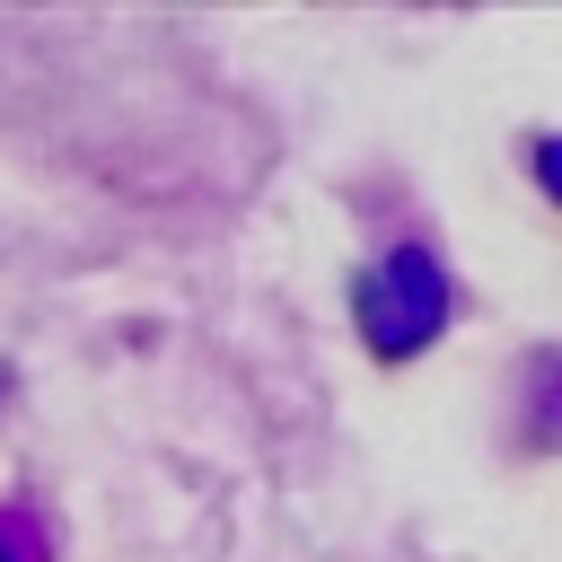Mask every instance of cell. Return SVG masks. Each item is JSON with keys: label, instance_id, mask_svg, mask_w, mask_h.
Masks as SVG:
<instances>
[{"label": "cell", "instance_id": "obj_1", "mask_svg": "<svg viewBox=\"0 0 562 562\" xmlns=\"http://www.w3.org/2000/svg\"><path fill=\"white\" fill-rule=\"evenodd\" d=\"M448 307H457L448 263H439L422 237L386 246V255L351 281V316H360V342H369L378 360H413L422 342H439V334H448Z\"/></svg>", "mask_w": 562, "mask_h": 562}, {"label": "cell", "instance_id": "obj_2", "mask_svg": "<svg viewBox=\"0 0 562 562\" xmlns=\"http://www.w3.org/2000/svg\"><path fill=\"white\" fill-rule=\"evenodd\" d=\"M0 562H53V544H44V518H35V509H0Z\"/></svg>", "mask_w": 562, "mask_h": 562}, {"label": "cell", "instance_id": "obj_3", "mask_svg": "<svg viewBox=\"0 0 562 562\" xmlns=\"http://www.w3.org/2000/svg\"><path fill=\"white\" fill-rule=\"evenodd\" d=\"M536 184L562 202V132H553V140H536Z\"/></svg>", "mask_w": 562, "mask_h": 562}]
</instances>
